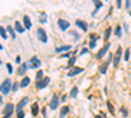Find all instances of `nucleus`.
Here are the masks:
<instances>
[{"mask_svg":"<svg viewBox=\"0 0 131 118\" xmlns=\"http://www.w3.org/2000/svg\"><path fill=\"white\" fill-rule=\"evenodd\" d=\"M81 72H83V68H81V67H74L68 72V76H71V77H72V76L77 75V73H81Z\"/></svg>","mask_w":131,"mask_h":118,"instance_id":"12","label":"nucleus"},{"mask_svg":"<svg viewBox=\"0 0 131 118\" xmlns=\"http://www.w3.org/2000/svg\"><path fill=\"white\" fill-rule=\"evenodd\" d=\"M48 83H50V77H47V76H46V77L42 79V82H39L37 84V88H38V89H43V88H46L48 85Z\"/></svg>","mask_w":131,"mask_h":118,"instance_id":"6","label":"nucleus"},{"mask_svg":"<svg viewBox=\"0 0 131 118\" xmlns=\"http://www.w3.org/2000/svg\"><path fill=\"white\" fill-rule=\"evenodd\" d=\"M58 106H59V97H58V96L55 95V96H52V98H51V102H50V108H51V109L54 110V109H57Z\"/></svg>","mask_w":131,"mask_h":118,"instance_id":"8","label":"nucleus"},{"mask_svg":"<svg viewBox=\"0 0 131 118\" xmlns=\"http://www.w3.org/2000/svg\"><path fill=\"white\" fill-rule=\"evenodd\" d=\"M28 63H24V64H21L20 67H18V70H17V73L18 75H25V72H26V70H28Z\"/></svg>","mask_w":131,"mask_h":118,"instance_id":"14","label":"nucleus"},{"mask_svg":"<svg viewBox=\"0 0 131 118\" xmlns=\"http://www.w3.org/2000/svg\"><path fill=\"white\" fill-rule=\"evenodd\" d=\"M110 34H111V28H108V29H106V32H105V36H104V39L108 41L109 37H110Z\"/></svg>","mask_w":131,"mask_h":118,"instance_id":"26","label":"nucleus"},{"mask_svg":"<svg viewBox=\"0 0 131 118\" xmlns=\"http://www.w3.org/2000/svg\"><path fill=\"white\" fill-rule=\"evenodd\" d=\"M71 50V46L70 45H66V46H60V47H57V53H62V51H68Z\"/></svg>","mask_w":131,"mask_h":118,"instance_id":"18","label":"nucleus"},{"mask_svg":"<svg viewBox=\"0 0 131 118\" xmlns=\"http://www.w3.org/2000/svg\"><path fill=\"white\" fill-rule=\"evenodd\" d=\"M29 83H30V79L26 77V76H25V77H24L22 80H21L20 87H21V88H25V87H28V85H29Z\"/></svg>","mask_w":131,"mask_h":118,"instance_id":"17","label":"nucleus"},{"mask_svg":"<svg viewBox=\"0 0 131 118\" xmlns=\"http://www.w3.org/2000/svg\"><path fill=\"white\" fill-rule=\"evenodd\" d=\"M121 112H122L123 117H127V110H126L125 108H121Z\"/></svg>","mask_w":131,"mask_h":118,"instance_id":"32","label":"nucleus"},{"mask_svg":"<svg viewBox=\"0 0 131 118\" xmlns=\"http://www.w3.org/2000/svg\"><path fill=\"white\" fill-rule=\"evenodd\" d=\"M0 36L3 37L4 39H7V33H5V29L3 26H0Z\"/></svg>","mask_w":131,"mask_h":118,"instance_id":"27","label":"nucleus"},{"mask_svg":"<svg viewBox=\"0 0 131 118\" xmlns=\"http://www.w3.org/2000/svg\"><path fill=\"white\" fill-rule=\"evenodd\" d=\"M121 58H122V47H118L117 49V53H115V55H114V58H113V62H114V67H117L118 64H119V62H121Z\"/></svg>","mask_w":131,"mask_h":118,"instance_id":"3","label":"nucleus"},{"mask_svg":"<svg viewBox=\"0 0 131 118\" xmlns=\"http://www.w3.org/2000/svg\"><path fill=\"white\" fill-rule=\"evenodd\" d=\"M75 62H76V58H75V56H71V59H70V62H68V64H67V67H68V68L74 67Z\"/></svg>","mask_w":131,"mask_h":118,"instance_id":"24","label":"nucleus"},{"mask_svg":"<svg viewBox=\"0 0 131 118\" xmlns=\"http://www.w3.org/2000/svg\"><path fill=\"white\" fill-rule=\"evenodd\" d=\"M75 24H76L81 30H84V32L88 30V24H87L85 21H83V20H76V23H75Z\"/></svg>","mask_w":131,"mask_h":118,"instance_id":"10","label":"nucleus"},{"mask_svg":"<svg viewBox=\"0 0 131 118\" xmlns=\"http://www.w3.org/2000/svg\"><path fill=\"white\" fill-rule=\"evenodd\" d=\"M11 115H12V114H7V115H4L3 118H11Z\"/></svg>","mask_w":131,"mask_h":118,"instance_id":"40","label":"nucleus"},{"mask_svg":"<svg viewBox=\"0 0 131 118\" xmlns=\"http://www.w3.org/2000/svg\"><path fill=\"white\" fill-rule=\"evenodd\" d=\"M58 25H59V28L62 29V30H67V29L70 28V23L66 21V20H63V18L58 20Z\"/></svg>","mask_w":131,"mask_h":118,"instance_id":"7","label":"nucleus"},{"mask_svg":"<svg viewBox=\"0 0 131 118\" xmlns=\"http://www.w3.org/2000/svg\"><path fill=\"white\" fill-rule=\"evenodd\" d=\"M14 28H16V30H17L18 33H24V32H25V28L20 24V21H16V23H14Z\"/></svg>","mask_w":131,"mask_h":118,"instance_id":"15","label":"nucleus"},{"mask_svg":"<svg viewBox=\"0 0 131 118\" xmlns=\"http://www.w3.org/2000/svg\"><path fill=\"white\" fill-rule=\"evenodd\" d=\"M7 30H8V33H11V37H12V38H16V33H14L13 28H12L11 25H9V26H7Z\"/></svg>","mask_w":131,"mask_h":118,"instance_id":"25","label":"nucleus"},{"mask_svg":"<svg viewBox=\"0 0 131 118\" xmlns=\"http://www.w3.org/2000/svg\"><path fill=\"white\" fill-rule=\"evenodd\" d=\"M17 118H24V113H22V112H20V113L17 114Z\"/></svg>","mask_w":131,"mask_h":118,"instance_id":"35","label":"nucleus"},{"mask_svg":"<svg viewBox=\"0 0 131 118\" xmlns=\"http://www.w3.org/2000/svg\"><path fill=\"white\" fill-rule=\"evenodd\" d=\"M29 102V98L28 97H24L22 100H21L20 102H18V105H17V108H16V110H17V113H20L21 112V109H22L24 106H25L26 104Z\"/></svg>","mask_w":131,"mask_h":118,"instance_id":"11","label":"nucleus"},{"mask_svg":"<svg viewBox=\"0 0 131 118\" xmlns=\"http://www.w3.org/2000/svg\"><path fill=\"white\" fill-rule=\"evenodd\" d=\"M115 32H117V33H115V34H117V37H122V29H121L119 26L117 28V30H115Z\"/></svg>","mask_w":131,"mask_h":118,"instance_id":"30","label":"nucleus"},{"mask_svg":"<svg viewBox=\"0 0 131 118\" xmlns=\"http://www.w3.org/2000/svg\"><path fill=\"white\" fill-rule=\"evenodd\" d=\"M11 85H12L11 79H5L3 82V84L0 85V87H1V93H3V95H8L9 91H11Z\"/></svg>","mask_w":131,"mask_h":118,"instance_id":"1","label":"nucleus"},{"mask_svg":"<svg viewBox=\"0 0 131 118\" xmlns=\"http://www.w3.org/2000/svg\"><path fill=\"white\" fill-rule=\"evenodd\" d=\"M0 64H1V60H0Z\"/></svg>","mask_w":131,"mask_h":118,"instance_id":"43","label":"nucleus"},{"mask_svg":"<svg viewBox=\"0 0 131 118\" xmlns=\"http://www.w3.org/2000/svg\"><path fill=\"white\" fill-rule=\"evenodd\" d=\"M0 91H1V87H0Z\"/></svg>","mask_w":131,"mask_h":118,"instance_id":"44","label":"nucleus"},{"mask_svg":"<svg viewBox=\"0 0 131 118\" xmlns=\"http://www.w3.org/2000/svg\"><path fill=\"white\" fill-rule=\"evenodd\" d=\"M96 118H101V115H96Z\"/></svg>","mask_w":131,"mask_h":118,"instance_id":"41","label":"nucleus"},{"mask_svg":"<svg viewBox=\"0 0 131 118\" xmlns=\"http://www.w3.org/2000/svg\"><path fill=\"white\" fill-rule=\"evenodd\" d=\"M70 54H71V53H70ZM70 54H63L62 58H67V56H70Z\"/></svg>","mask_w":131,"mask_h":118,"instance_id":"38","label":"nucleus"},{"mask_svg":"<svg viewBox=\"0 0 131 118\" xmlns=\"http://www.w3.org/2000/svg\"><path fill=\"white\" fill-rule=\"evenodd\" d=\"M7 70H8V72H9V73H12V72H13V68H12L11 63H8V64H7Z\"/></svg>","mask_w":131,"mask_h":118,"instance_id":"31","label":"nucleus"},{"mask_svg":"<svg viewBox=\"0 0 131 118\" xmlns=\"http://www.w3.org/2000/svg\"><path fill=\"white\" fill-rule=\"evenodd\" d=\"M24 28H25L26 30H30L31 29V23H30L29 16H24Z\"/></svg>","mask_w":131,"mask_h":118,"instance_id":"13","label":"nucleus"},{"mask_svg":"<svg viewBox=\"0 0 131 118\" xmlns=\"http://www.w3.org/2000/svg\"><path fill=\"white\" fill-rule=\"evenodd\" d=\"M16 62H17V63L21 62V58H20V56H17V58H16Z\"/></svg>","mask_w":131,"mask_h":118,"instance_id":"39","label":"nucleus"},{"mask_svg":"<svg viewBox=\"0 0 131 118\" xmlns=\"http://www.w3.org/2000/svg\"><path fill=\"white\" fill-rule=\"evenodd\" d=\"M18 87H20V84H17V83H14V84H13V87H12V89H13V91H17V89H18Z\"/></svg>","mask_w":131,"mask_h":118,"instance_id":"34","label":"nucleus"},{"mask_svg":"<svg viewBox=\"0 0 131 118\" xmlns=\"http://www.w3.org/2000/svg\"><path fill=\"white\" fill-rule=\"evenodd\" d=\"M77 92H79V88H77V87H74V88L71 89V93H70V96H71L72 98L76 97V96H77Z\"/></svg>","mask_w":131,"mask_h":118,"instance_id":"21","label":"nucleus"},{"mask_svg":"<svg viewBox=\"0 0 131 118\" xmlns=\"http://www.w3.org/2000/svg\"><path fill=\"white\" fill-rule=\"evenodd\" d=\"M70 112V108L68 106H63V109L60 110V118H63V117H66L67 115V113Z\"/></svg>","mask_w":131,"mask_h":118,"instance_id":"20","label":"nucleus"},{"mask_svg":"<svg viewBox=\"0 0 131 118\" xmlns=\"http://www.w3.org/2000/svg\"><path fill=\"white\" fill-rule=\"evenodd\" d=\"M42 77H43V71L39 70V71L37 72V76H35V79H37V84L41 82V79H42Z\"/></svg>","mask_w":131,"mask_h":118,"instance_id":"23","label":"nucleus"},{"mask_svg":"<svg viewBox=\"0 0 131 118\" xmlns=\"http://www.w3.org/2000/svg\"><path fill=\"white\" fill-rule=\"evenodd\" d=\"M13 104L12 102H9V104H7L5 106H4V109H3V114L4 115H7V114H12V112H13Z\"/></svg>","mask_w":131,"mask_h":118,"instance_id":"9","label":"nucleus"},{"mask_svg":"<svg viewBox=\"0 0 131 118\" xmlns=\"http://www.w3.org/2000/svg\"><path fill=\"white\" fill-rule=\"evenodd\" d=\"M108 64H109V62L108 63H104V64L100 66V72L102 73V75H105L106 71H108Z\"/></svg>","mask_w":131,"mask_h":118,"instance_id":"19","label":"nucleus"},{"mask_svg":"<svg viewBox=\"0 0 131 118\" xmlns=\"http://www.w3.org/2000/svg\"><path fill=\"white\" fill-rule=\"evenodd\" d=\"M87 53H88V49L84 47V49H81V51H80V55H84V54H87Z\"/></svg>","mask_w":131,"mask_h":118,"instance_id":"33","label":"nucleus"},{"mask_svg":"<svg viewBox=\"0 0 131 118\" xmlns=\"http://www.w3.org/2000/svg\"><path fill=\"white\" fill-rule=\"evenodd\" d=\"M106 105H108L109 112H110L111 114H114V108H113V105H111V102H110V101H108V102H106Z\"/></svg>","mask_w":131,"mask_h":118,"instance_id":"28","label":"nucleus"},{"mask_svg":"<svg viewBox=\"0 0 131 118\" xmlns=\"http://www.w3.org/2000/svg\"><path fill=\"white\" fill-rule=\"evenodd\" d=\"M128 58H130V49H127L126 53H125V60H126V62L128 60Z\"/></svg>","mask_w":131,"mask_h":118,"instance_id":"29","label":"nucleus"},{"mask_svg":"<svg viewBox=\"0 0 131 118\" xmlns=\"http://www.w3.org/2000/svg\"><path fill=\"white\" fill-rule=\"evenodd\" d=\"M109 47H110V43H109V42H106V43H105V46H104V47L101 49L100 51H98V54H97V59H101V58H104V55H105V54L108 53Z\"/></svg>","mask_w":131,"mask_h":118,"instance_id":"5","label":"nucleus"},{"mask_svg":"<svg viewBox=\"0 0 131 118\" xmlns=\"http://www.w3.org/2000/svg\"><path fill=\"white\" fill-rule=\"evenodd\" d=\"M94 3H96V9H94V12L92 13V16H94V14H96L97 12H98V9H100L101 7H102V3H101V1H94Z\"/></svg>","mask_w":131,"mask_h":118,"instance_id":"22","label":"nucleus"},{"mask_svg":"<svg viewBox=\"0 0 131 118\" xmlns=\"http://www.w3.org/2000/svg\"><path fill=\"white\" fill-rule=\"evenodd\" d=\"M38 112H39V106H38L37 102H34V104L31 105V114H33V115L35 117V115L38 114Z\"/></svg>","mask_w":131,"mask_h":118,"instance_id":"16","label":"nucleus"},{"mask_svg":"<svg viewBox=\"0 0 131 118\" xmlns=\"http://www.w3.org/2000/svg\"><path fill=\"white\" fill-rule=\"evenodd\" d=\"M130 4H131V1H126V8H130Z\"/></svg>","mask_w":131,"mask_h":118,"instance_id":"37","label":"nucleus"},{"mask_svg":"<svg viewBox=\"0 0 131 118\" xmlns=\"http://www.w3.org/2000/svg\"><path fill=\"white\" fill-rule=\"evenodd\" d=\"M121 5H122V0H118V1H117V7L119 8Z\"/></svg>","mask_w":131,"mask_h":118,"instance_id":"36","label":"nucleus"},{"mask_svg":"<svg viewBox=\"0 0 131 118\" xmlns=\"http://www.w3.org/2000/svg\"><path fill=\"white\" fill-rule=\"evenodd\" d=\"M39 66H41V60L37 56H31V59L28 62V67L30 68H38Z\"/></svg>","mask_w":131,"mask_h":118,"instance_id":"2","label":"nucleus"},{"mask_svg":"<svg viewBox=\"0 0 131 118\" xmlns=\"http://www.w3.org/2000/svg\"><path fill=\"white\" fill-rule=\"evenodd\" d=\"M0 50H3V46H1V45H0Z\"/></svg>","mask_w":131,"mask_h":118,"instance_id":"42","label":"nucleus"},{"mask_svg":"<svg viewBox=\"0 0 131 118\" xmlns=\"http://www.w3.org/2000/svg\"><path fill=\"white\" fill-rule=\"evenodd\" d=\"M37 34H38V38H39V41H41L42 43H46V42H47V34H46V32L43 30V29H38Z\"/></svg>","mask_w":131,"mask_h":118,"instance_id":"4","label":"nucleus"}]
</instances>
